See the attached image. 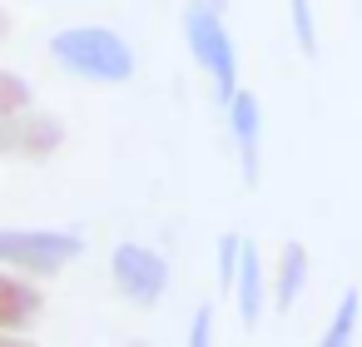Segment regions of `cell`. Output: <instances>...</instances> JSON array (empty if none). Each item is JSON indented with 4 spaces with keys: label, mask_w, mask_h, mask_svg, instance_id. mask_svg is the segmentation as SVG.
<instances>
[{
    "label": "cell",
    "mask_w": 362,
    "mask_h": 347,
    "mask_svg": "<svg viewBox=\"0 0 362 347\" xmlns=\"http://www.w3.org/2000/svg\"><path fill=\"white\" fill-rule=\"evenodd\" d=\"M65 139V124L55 114H25V134H21V154L25 159H50Z\"/></svg>",
    "instance_id": "cell-10"
},
{
    "label": "cell",
    "mask_w": 362,
    "mask_h": 347,
    "mask_svg": "<svg viewBox=\"0 0 362 347\" xmlns=\"http://www.w3.org/2000/svg\"><path fill=\"white\" fill-rule=\"evenodd\" d=\"M233 298H238V317H243V327L253 332L258 317H263V263H258V248H253V243H243V263H238Z\"/></svg>",
    "instance_id": "cell-8"
},
{
    "label": "cell",
    "mask_w": 362,
    "mask_h": 347,
    "mask_svg": "<svg viewBox=\"0 0 362 347\" xmlns=\"http://www.w3.org/2000/svg\"><path fill=\"white\" fill-rule=\"evenodd\" d=\"M228 129H233V149H238L243 179H248V184H258V129H263L258 95L233 90V100H228Z\"/></svg>",
    "instance_id": "cell-5"
},
{
    "label": "cell",
    "mask_w": 362,
    "mask_h": 347,
    "mask_svg": "<svg viewBox=\"0 0 362 347\" xmlns=\"http://www.w3.org/2000/svg\"><path fill=\"white\" fill-rule=\"evenodd\" d=\"M209 6H214V11H218V16H223V6H228V0H209Z\"/></svg>",
    "instance_id": "cell-15"
},
{
    "label": "cell",
    "mask_w": 362,
    "mask_h": 347,
    "mask_svg": "<svg viewBox=\"0 0 362 347\" xmlns=\"http://www.w3.org/2000/svg\"><path fill=\"white\" fill-rule=\"evenodd\" d=\"M209 327H214V307H199V312H194V327H189V342L204 347V342H209Z\"/></svg>",
    "instance_id": "cell-14"
},
{
    "label": "cell",
    "mask_w": 362,
    "mask_h": 347,
    "mask_svg": "<svg viewBox=\"0 0 362 347\" xmlns=\"http://www.w3.org/2000/svg\"><path fill=\"white\" fill-rule=\"evenodd\" d=\"M25 110H30V85L21 75H11V70H0V154L21 149Z\"/></svg>",
    "instance_id": "cell-7"
},
{
    "label": "cell",
    "mask_w": 362,
    "mask_h": 347,
    "mask_svg": "<svg viewBox=\"0 0 362 347\" xmlns=\"http://www.w3.org/2000/svg\"><path fill=\"white\" fill-rule=\"evenodd\" d=\"M50 55L70 75H85L100 85H124L134 75V50L105 25H70V30L50 35Z\"/></svg>",
    "instance_id": "cell-1"
},
{
    "label": "cell",
    "mask_w": 362,
    "mask_h": 347,
    "mask_svg": "<svg viewBox=\"0 0 362 347\" xmlns=\"http://www.w3.org/2000/svg\"><path fill=\"white\" fill-rule=\"evenodd\" d=\"M303 283H308V253H303V243H283V253H278V283H273L278 312H288L298 302Z\"/></svg>",
    "instance_id": "cell-9"
},
{
    "label": "cell",
    "mask_w": 362,
    "mask_h": 347,
    "mask_svg": "<svg viewBox=\"0 0 362 347\" xmlns=\"http://www.w3.org/2000/svg\"><path fill=\"white\" fill-rule=\"evenodd\" d=\"M110 273H115V288L139 307H154L164 298V288H169V263L144 243H119Z\"/></svg>",
    "instance_id": "cell-4"
},
{
    "label": "cell",
    "mask_w": 362,
    "mask_h": 347,
    "mask_svg": "<svg viewBox=\"0 0 362 347\" xmlns=\"http://www.w3.org/2000/svg\"><path fill=\"white\" fill-rule=\"evenodd\" d=\"M80 253H85L80 233H60V228H0V263L16 268V273H60Z\"/></svg>",
    "instance_id": "cell-3"
},
{
    "label": "cell",
    "mask_w": 362,
    "mask_h": 347,
    "mask_svg": "<svg viewBox=\"0 0 362 347\" xmlns=\"http://www.w3.org/2000/svg\"><path fill=\"white\" fill-rule=\"evenodd\" d=\"M288 20H293V40L303 55H317V25H313V6L308 0H288Z\"/></svg>",
    "instance_id": "cell-12"
},
{
    "label": "cell",
    "mask_w": 362,
    "mask_h": 347,
    "mask_svg": "<svg viewBox=\"0 0 362 347\" xmlns=\"http://www.w3.org/2000/svg\"><path fill=\"white\" fill-rule=\"evenodd\" d=\"M238 263H243V233H223L218 238V288L223 293L238 283Z\"/></svg>",
    "instance_id": "cell-13"
},
{
    "label": "cell",
    "mask_w": 362,
    "mask_h": 347,
    "mask_svg": "<svg viewBox=\"0 0 362 347\" xmlns=\"http://www.w3.org/2000/svg\"><path fill=\"white\" fill-rule=\"evenodd\" d=\"M40 307H45L40 288H30L25 278L0 273V332H25V327H35Z\"/></svg>",
    "instance_id": "cell-6"
},
{
    "label": "cell",
    "mask_w": 362,
    "mask_h": 347,
    "mask_svg": "<svg viewBox=\"0 0 362 347\" xmlns=\"http://www.w3.org/2000/svg\"><path fill=\"white\" fill-rule=\"evenodd\" d=\"M357 312H362V293H342V302H337V312H332V322H327V332H322V347H342V342H352V332H357Z\"/></svg>",
    "instance_id": "cell-11"
},
{
    "label": "cell",
    "mask_w": 362,
    "mask_h": 347,
    "mask_svg": "<svg viewBox=\"0 0 362 347\" xmlns=\"http://www.w3.org/2000/svg\"><path fill=\"white\" fill-rule=\"evenodd\" d=\"M184 35H189V55L214 75V90L228 105L233 90H238V55H233V40H228L223 16L209 6V0H204V6H189L184 11Z\"/></svg>",
    "instance_id": "cell-2"
}]
</instances>
